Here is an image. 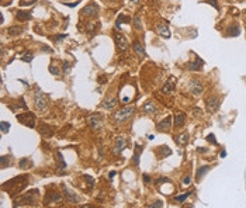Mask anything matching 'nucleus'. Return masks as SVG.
<instances>
[{
	"label": "nucleus",
	"mask_w": 246,
	"mask_h": 208,
	"mask_svg": "<svg viewBox=\"0 0 246 208\" xmlns=\"http://www.w3.org/2000/svg\"><path fill=\"white\" fill-rule=\"evenodd\" d=\"M142 179H144V181H145V183H149V181H150V176H148V175H144V176H142Z\"/></svg>",
	"instance_id": "obj_47"
},
{
	"label": "nucleus",
	"mask_w": 246,
	"mask_h": 208,
	"mask_svg": "<svg viewBox=\"0 0 246 208\" xmlns=\"http://www.w3.org/2000/svg\"><path fill=\"white\" fill-rule=\"evenodd\" d=\"M21 61L27 62V63H30V62L32 61V54H31V52H25V54L21 56Z\"/></svg>",
	"instance_id": "obj_34"
},
{
	"label": "nucleus",
	"mask_w": 246,
	"mask_h": 208,
	"mask_svg": "<svg viewBox=\"0 0 246 208\" xmlns=\"http://www.w3.org/2000/svg\"><path fill=\"white\" fill-rule=\"evenodd\" d=\"M207 3H210V4H213L215 7V10H218L219 7H218V3H217V0H207Z\"/></svg>",
	"instance_id": "obj_42"
},
{
	"label": "nucleus",
	"mask_w": 246,
	"mask_h": 208,
	"mask_svg": "<svg viewBox=\"0 0 246 208\" xmlns=\"http://www.w3.org/2000/svg\"><path fill=\"white\" fill-rule=\"evenodd\" d=\"M172 125V117L169 115V117H166L165 120H162L158 125H156V128L159 130V131H165V130H169Z\"/></svg>",
	"instance_id": "obj_15"
},
{
	"label": "nucleus",
	"mask_w": 246,
	"mask_h": 208,
	"mask_svg": "<svg viewBox=\"0 0 246 208\" xmlns=\"http://www.w3.org/2000/svg\"><path fill=\"white\" fill-rule=\"evenodd\" d=\"M134 49H135V52H137L139 56H146L145 48H144V45L141 44L139 41H135V42H134Z\"/></svg>",
	"instance_id": "obj_25"
},
{
	"label": "nucleus",
	"mask_w": 246,
	"mask_h": 208,
	"mask_svg": "<svg viewBox=\"0 0 246 208\" xmlns=\"http://www.w3.org/2000/svg\"><path fill=\"white\" fill-rule=\"evenodd\" d=\"M40 132L42 134V136H45V138H51L52 135H54V131L46 125V124H44V125H41L40 127Z\"/></svg>",
	"instance_id": "obj_24"
},
{
	"label": "nucleus",
	"mask_w": 246,
	"mask_h": 208,
	"mask_svg": "<svg viewBox=\"0 0 246 208\" xmlns=\"http://www.w3.org/2000/svg\"><path fill=\"white\" fill-rule=\"evenodd\" d=\"M9 107H10V108L13 110L14 113H17L20 107H23L24 110H27V104L24 103V100H23V99H20V100H18V103H17V106H9Z\"/></svg>",
	"instance_id": "obj_29"
},
{
	"label": "nucleus",
	"mask_w": 246,
	"mask_h": 208,
	"mask_svg": "<svg viewBox=\"0 0 246 208\" xmlns=\"http://www.w3.org/2000/svg\"><path fill=\"white\" fill-rule=\"evenodd\" d=\"M226 33H228V35H231V37H238L239 33H241V28H239V25H231Z\"/></svg>",
	"instance_id": "obj_28"
},
{
	"label": "nucleus",
	"mask_w": 246,
	"mask_h": 208,
	"mask_svg": "<svg viewBox=\"0 0 246 208\" xmlns=\"http://www.w3.org/2000/svg\"><path fill=\"white\" fill-rule=\"evenodd\" d=\"M24 33V28L23 27H17V25H14V27H9L7 28V34L9 35H20V34Z\"/></svg>",
	"instance_id": "obj_26"
},
{
	"label": "nucleus",
	"mask_w": 246,
	"mask_h": 208,
	"mask_svg": "<svg viewBox=\"0 0 246 208\" xmlns=\"http://www.w3.org/2000/svg\"><path fill=\"white\" fill-rule=\"evenodd\" d=\"M65 37H66V34H61V35H58V37H56V41L62 40V38H65Z\"/></svg>",
	"instance_id": "obj_48"
},
{
	"label": "nucleus",
	"mask_w": 246,
	"mask_h": 208,
	"mask_svg": "<svg viewBox=\"0 0 246 208\" xmlns=\"http://www.w3.org/2000/svg\"><path fill=\"white\" fill-rule=\"evenodd\" d=\"M156 30H158V33L161 34L163 38H170V31H169V28L165 24H159Z\"/></svg>",
	"instance_id": "obj_21"
},
{
	"label": "nucleus",
	"mask_w": 246,
	"mask_h": 208,
	"mask_svg": "<svg viewBox=\"0 0 246 208\" xmlns=\"http://www.w3.org/2000/svg\"><path fill=\"white\" fill-rule=\"evenodd\" d=\"M148 207H149V208H152V207H163V203H162V201H155L153 204H149Z\"/></svg>",
	"instance_id": "obj_41"
},
{
	"label": "nucleus",
	"mask_w": 246,
	"mask_h": 208,
	"mask_svg": "<svg viewBox=\"0 0 246 208\" xmlns=\"http://www.w3.org/2000/svg\"><path fill=\"white\" fill-rule=\"evenodd\" d=\"M35 193H38V190H34V193L31 194H27V196H24L21 197L20 200H16V203H14V207H18L20 204L24 205V204H28V205H32V203H34V198H32V194H35Z\"/></svg>",
	"instance_id": "obj_11"
},
{
	"label": "nucleus",
	"mask_w": 246,
	"mask_h": 208,
	"mask_svg": "<svg viewBox=\"0 0 246 208\" xmlns=\"http://www.w3.org/2000/svg\"><path fill=\"white\" fill-rule=\"evenodd\" d=\"M173 90H174V77H170V79L163 85L162 91H163V93H172Z\"/></svg>",
	"instance_id": "obj_17"
},
{
	"label": "nucleus",
	"mask_w": 246,
	"mask_h": 208,
	"mask_svg": "<svg viewBox=\"0 0 246 208\" xmlns=\"http://www.w3.org/2000/svg\"><path fill=\"white\" fill-rule=\"evenodd\" d=\"M77 3H79V0H77V1H75V3H69L68 6H69V7H75V6L77 4Z\"/></svg>",
	"instance_id": "obj_49"
},
{
	"label": "nucleus",
	"mask_w": 246,
	"mask_h": 208,
	"mask_svg": "<svg viewBox=\"0 0 246 208\" xmlns=\"http://www.w3.org/2000/svg\"><path fill=\"white\" fill-rule=\"evenodd\" d=\"M207 141H208V142H213V143H217V141H215V136L213 135V134L207 136Z\"/></svg>",
	"instance_id": "obj_43"
},
{
	"label": "nucleus",
	"mask_w": 246,
	"mask_h": 208,
	"mask_svg": "<svg viewBox=\"0 0 246 208\" xmlns=\"http://www.w3.org/2000/svg\"><path fill=\"white\" fill-rule=\"evenodd\" d=\"M189 196H190V193H187V194H183V196H177V197H176V201H179V203H183V201H184L186 198L189 197Z\"/></svg>",
	"instance_id": "obj_39"
},
{
	"label": "nucleus",
	"mask_w": 246,
	"mask_h": 208,
	"mask_svg": "<svg viewBox=\"0 0 246 208\" xmlns=\"http://www.w3.org/2000/svg\"><path fill=\"white\" fill-rule=\"evenodd\" d=\"M134 151H135V152H134V159H132V160H134L135 166H138L139 164V156H141V153H142V146H141L139 143H137L135 148H134Z\"/></svg>",
	"instance_id": "obj_23"
},
{
	"label": "nucleus",
	"mask_w": 246,
	"mask_h": 208,
	"mask_svg": "<svg viewBox=\"0 0 246 208\" xmlns=\"http://www.w3.org/2000/svg\"><path fill=\"white\" fill-rule=\"evenodd\" d=\"M115 104H117V99H106L103 103H101V107L106 110H113L114 107H115Z\"/></svg>",
	"instance_id": "obj_19"
},
{
	"label": "nucleus",
	"mask_w": 246,
	"mask_h": 208,
	"mask_svg": "<svg viewBox=\"0 0 246 208\" xmlns=\"http://www.w3.org/2000/svg\"><path fill=\"white\" fill-rule=\"evenodd\" d=\"M142 110L145 111V113H148V114H156L158 113V108H156V106L152 103V101H146L145 104H144V107Z\"/></svg>",
	"instance_id": "obj_18"
},
{
	"label": "nucleus",
	"mask_w": 246,
	"mask_h": 208,
	"mask_svg": "<svg viewBox=\"0 0 246 208\" xmlns=\"http://www.w3.org/2000/svg\"><path fill=\"white\" fill-rule=\"evenodd\" d=\"M56 160H58V173L62 175L65 170H66V163L64 160V156L61 152H56Z\"/></svg>",
	"instance_id": "obj_14"
},
{
	"label": "nucleus",
	"mask_w": 246,
	"mask_h": 208,
	"mask_svg": "<svg viewBox=\"0 0 246 208\" xmlns=\"http://www.w3.org/2000/svg\"><path fill=\"white\" fill-rule=\"evenodd\" d=\"M187 141H189V134L187 132H183L179 136H176V142L179 143V145H186Z\"/></svg>",
	"instance_id": "obj_27"
},
{
	"label": "nucleus",
	"mask_w": 246,
	"mask_h": 208,
	"mask_svg": "<svg viewBox=\"0 0 246 208\" xmlns=\"http://www.w3.org/2000/svg\"><path fill=\"white\" fill-rule=\"evenodd\" d=\"M189 89H190V91H191L194 96H198V94L203 93L204 86L201 85V82H200L198 79H193L191 82L189 83Z\"/></svg>",
	"instance_id": "obj_9"
},
{
	"label": "nucleus",
	"mask_w": 246,
	"mask_h": 208,
	"mask_svg": "<svg viewBox=\"0 0 246 208\" xmlns=\"http://www.w3.org/2000/svg\"><path fill=\"white\" fill-rule=\"evenodd\" d=\"M49 72H51L52 75H55V76H58V75H59V69H58L56 66H54V65L49 66Z\"/></svg>",
	"instance_id": "obj_38"
},
{
	"label": "nucleus",
	"mask_w": 246,
	"mask_h": 208,
	"mask_svg": "<svg viewBox=\"0 0 246 208\" xmlns=\"http://www.w3.org/2000/svg\"><path fill=\"white\" fill-rule=\"evenodd\" d=\"M9 166V156H1V169H6Z\"/></svg>",
	"instance_id": "obj_37"
},
{
	"label": "nucleus",
	"mask_w": 246,
	"mask_h": 208,
	"mask_svg": "<svg viewBox=\"0 0 246 208\" xmlns=\"http://www.w3.org/2000/svg\"><path fill=\"white\" fill-rule=\"evenodd\" d=\"M82 13L85 16H89V17H96L97 14H98V6H97L96 3H90V4H87L85 9L82 10Z\"/></svg>",
	"instance_id": "obj_10"
},
{
	"label": "nucleus",
	"mask_w": 246,
	"mask_h": 208,
	"mask_svg": "<svg viewBox=\"0 0 246 208\" xmlns=\"http://www.w3.org/2000/svg\"><path fill=\"white\" fill-rule=\"evenodd\" d=\"M61 187H62L64 196L66 197V201H68V203H70V204H77V203H79V197H77V194H75V193H73L69 187L65 184V183H62Z\"/></svg>",
	"instance_id": "obj_6"
},
{
	"label": "nucleus",
	"mask_w": 246,
	"mask_h": 208,
	"mask_svg": "<svg viewBox=\"0 0 246 208\" xmlns=\"http://www.w3.org/2000/svg\"><path fill=\"white\" fill-rule=\"evenodd\" d=\"M28 176H18V177H14V179H11L10 181H6V183H3L1 187H3V190L4 191H7L10 196H14V194H17V193H20L21 190H24L27 184H28Z\"/></svg>",
	"instance_id": "obj_1"
},
{
	"label": "nucleus",
	"mask_w": 246,
	"mask_h": 208,
	"mask_svg": "<svg viewBox=\"0 0 246 208\" xmlns=\"http://www.w3.org/2000/svg\"><path fill=\"white\" fill-rule=\"evenodd\" d=\"M125 145H127V141L122 136H118L117 139H115V145H114V152L115 153H121L122 149L125 148Z\"/></svg>",
	"instance_id": "obj_13"
},
{
	"label": "nucleus",
	"mask_w": 246,
	"mask_h": 208,
	"mask_svg": "<svg viewBox=\"0 0 246 208\" xmlns=\"http://www.w3.org/2000/svg\"><path fill=\"white\" fill-rule=\"evenodd\" d=\"M69 69H70V63H69V62H65V63H64V70H65V72H69Z\"/></svg>",
	"instance_id": "obj_45"
},
{
	"label": "nucleus",
	"mask_w": 246,
	"mask_h": 208,
	"mask_svg": "<svg viewBox=\"0 0 246 208\" xmlns=\"http://www.w3.org/2000/svg\"><path fill=\"white\" fill-rule=\"evenodd\" d=\"M219 104H221V101H219V97L218 96H210L208 99L205 100V106H207V110L210 113L217 111L218 107H219Z\"/></svg>",
	"instance_id": "obj_8"
},
{
	"label": "nucleus",
	"mask_w": 246,
	"mask_h": 208,
	"mask_svg": "<svg viewBox=\"0 0 246 208\" xmlns=\"http://www.w3.org/2000/svg\"><path fill=\"white\" fill-rule=\"evenodd\" d=\"M62 203V196L55 193V191H46V196H45V203L49 204V203Z\"/></svg>",
	"instance_id": "obj_12"
},
{
	"label": "nucleus",
	"mask_w": 246,
	"mask_h": 208,
	"mask_svg": "<svg viewBox=\"0 0 246 208\" xmlns=\"http://www.w3.org/2000/svg\"><path fill=\"white\" fill-rule=\"evenodd\" d=\"M125 23V24H129V23H131V18H129L128 16H122V14H120V16H118V18H117V27L118 28H120V27H121V23Z\"/></svg>",
	"instance_id": "obj_30"
},
{
	"label": "nucleus",
	"mask_w": 246,
	"mask_h": 208,
	"mask_svg": "<svg viewBox=\"0 0 246 208\" xmlns=\"http://www.w3.org/2000/svg\"><path fill=\"white\" fill-rule=\"evenodd\" d=\"M172 155V151L167 148V146H161V158H166V156H169Z\"/></svg>",
	"instance_id": "obj_33"
},
{
	"label": "nucleus",
	"mask_w": 246,
	"mask_h": 208,
	"mask_svg": "<svg viewBox=\"0 0 246 208\" xmlns=\"http://www.w3.org/2000/svg\"><path fill=\"white\" fill-rule=\"evenodd\" d=\"M131 1H132V3H137V1H138V0H131Z\"/></svg>",
	"instance_id": "obj_51"
},
{
	"label": "nucleus",
	"mask_w": 246,
	"mask_h": 208,
	"mask_svg": "<svg viewBox=\"0 0 246 208\" xmlns=\"http://www.w3.org/2000/svg\"><path fill=\"white\" fill-rule=\"evenodd\" d=\"M20 167H21V169H27V167H30V166H31V162H30V160H28V159H23V160H20Z\"/></svg>",
	"instance_id": "obj_35"
},
{
	"label": "nucleus",
	"mask_w": 246,
	"mask_h": 208,
	"mask_svg": "<svg viewBox=\"0 0 246 208\" xmlns=\"http://www.w3.org/2000/svg\"><path fill=\"white\" fill-rule=\"evenodd\" d=\"M114 41H115L120 51H127L128 49V41H127V38L124 37L122 33H114Z\"/></svg>",
	"instance_id": "obj_7"
},
{
	"label": "nucleus",
	"mask_w": 246,
	"mask_h": 208,
	"mask_svg": "<svg viewBox=\"0 0 246 208\" xmlns=\"http://www.w3.org/2000/svg\"><path fill=\"white\" fill-rule=\"evenodd\" d=\"M184 121H186V114L184 113H177L174 115V125L176 127H182L184 125Z\"/></svg>",
	"instance_id": "obj_22"
},
{
	"label": "nucleus",
	"mask_w": 246,
	"mask_h": 208,
	"mask_svg": "<svg viewBox=\"0 0 246 208\" xmlns=\"http://www.w3.org/2000/svg\"><path fill=\"white\" fill-rule=\"evenodd\" d=\"M31 13L30 11H23V10H18L16 11V18L17 20H20V21H27V20H31Z\"/></svg>",
	"instance_id": "obj_16"
},
{
	"label": "nucleus",
	"mask_w": 246,
	"mask_h": 208,
	"mask_svg": "<svg viewBox=\"0 0 246 208\" xmlns=\"http://www.w3.org/2000/svg\"><path fill=\"white\" fill-rule=\"evenodd\" d=\"M34 104H35V108L38 111H44L45 107H46V96L41 90H35V93H34Z\"/></svg>",
	"instance_id": "obj_3"
},
{
	"label": "nucleus",
	"mask_w": 246,
	"mask_h": 208,
	"mask_svg": "<svg viewBox=\"0 0 246 208\" xmlns=\"http://www.w3.org/2000/svg\"><path fill=\"white\" fill-rule=\"evenodd\" d=\"M89 125L92 127V130L94 131H100L103 127V115L100 113H94L89 117Z\"/></svg>",
	"instance_id": "obj_5"
},
{
	"label": "nucleus",
	"mask_w": 246,
	"mask_h": 208,
	"mask_svg": "<svg viewBox=\"0 0 246 208\" xmlns=\"http://www.w3.org/2000/svg\"><path fill=\"white\" fill-rule=\"evenodd\" d=\"M134 111H135V107L134 106H128L125 108H121L120 111H117L114 114V120L117 121V122H122V121H125L127 118H129Z\"/></svg>",
	"instance_id": "obj_4"
},
{
	"label": "nucleus",
	"mask_w": 246,
	"mask_h": 208,
	"mask_svg": "<svg viewBox=\"0 0 246 208\" xmlns=\"http://www.w3.org/2000/svg\"><path fill=\"white\" fill-rule=\"evenodd\" d=\"M114 176H115V172H110V175H108V177H110V179H113Z\"/></svg>",
	"instance_id": "obj_50"
},
{
	"label": "nucleus",
	"mask_w": 246,
	"mask_h": 208,
	"mask_svg": "<svg viewBox=\"0 0 246 208\" xmlns=\"http://www.w3.org/2000/svg\"><path fill=\"white\" fill-rule=\"evenodd\" d=\"M190 181H191L190 176H186V177H184V180H183V184H186V186H187V184H190Z\"/></svg>",
	"instance_id": "obj_44"
},
{
	"label": "nucleus",
	"mask_w": 246,
	"mask_h": 208,
	"mask_svg": "<svg viewBox=\"0 0 246 208\" xmlns=\"http://www.w3.org/2000/svg\"><path fill=\"white\" fill-rule=\"evenodd\" d=\"M35 3V0H20V6H28V4H32Z\"/></svg>",
	"instance_id": "obj_40"
},
{
	"label": "nucleus",
	"mask_w": 246,
	"mask_h": 208,
	"mask_svg": "<svg viewBox=\"0 0 246 208\" xmlns=\"http://www.w3.org/2000/svg\"><path fill=\"white\" fill-rule=\"evenodd\" d=\"M203 63H204L203 61H201L200 58L195 56V61L191 62V63H189V65H187V69H190V70H200L201 66H203Z\"/></svg>",
	"instance_id": "obj_20"
},
{
	"label": "nucleus",
	"mask_w": 246,
	"mask_h": 208,
	"mask_svg": "<svg viewBox=\"0 0 246 208\" xmlns=\"http://www.w3.org/2000/svg\"><path fill=\"white\" fill-rule=\"evenodd\" d=\"M134 24H135V28H137V30H142V24H141L139 16H135V17H134Z\"/></svg>",
	"instance_id": "obj_36"
},
{
	"label": "nucleus",
	"mask_w": 246,
	"mask_h": 208,
	"mask_svg": "<svg viewBox=\"0 0 246 208\" xmlns=\"http://www.w3.org/2000/svg\"><path fill=\"white\" fill-rule=\"evenodd\" d=\"M16 117L25 127H28V128H34L35 127V114L34 113L27 111V113H23V114H17Z\"/></svg>",
	"instance_id": "obj_2"
},
{
	"label": "nucleus",
	"mask_w": 246,
	"mask_h": 208,
	"mask_svg": "<svg viewBox=\"0 0 246 208\" xmlns=\"http://www.w3.org/2000/svg\"><path fill=\"white\" fill-rule=\"evenodd\" d=\"M0 130L3 134H7L9 130H10V124L7 122V121H1V124H0Z\"/></svg>",
	"instance_id": "obj_32"
},
{
	"label": "nucleus",
	"mask_w": 246,
	"mask_h": 208,
	"mask_svg": "<svg viewBox=\"0 0 246 208\" xmlns=\"http://www.w3.org/2000/svg\"><path fill=\"white\" fill-rule=\"evenodd\" d=\"M85 179L87 180V183H89L90 186H93V184H94V181H93V179H92V177H89V176H85Z\"/></svg>",
	"instance_id": "obj_46"
},
{
	"label": "nucleus",
	"mask_w": 246,
	"mask_h": 208,
	"mask_svg": "<svg viewBox=\"0 0 246 208\" xmlns=\"http://www.w3.org/2000/svg\"><path fill=\"white\" fill-rule=\"evenodd\" d=\"M208 170H210V166H203V167H200V169H198V172H197V180H200V179H201V177H203Z\"/></svg>",
	"instance_id": "obj_31"
}]
</instances>
